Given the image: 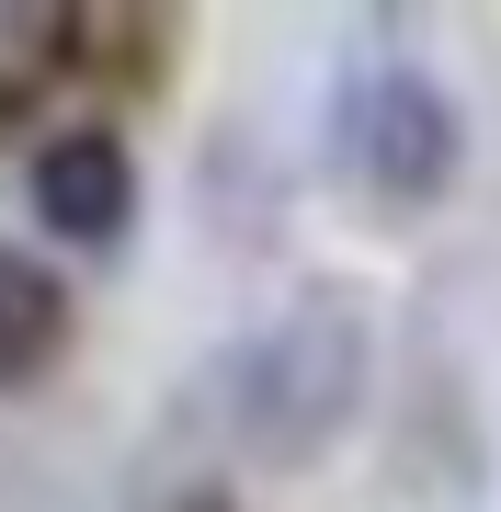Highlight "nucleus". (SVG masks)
Here are the masks:
<instances>
[{
  "label": "nucleus",
  "instance_id": "2",
  "mask_svg": "<svg viewBox=\"0 0 501 512\" xmlns=\"http://www.w3.org/2000/svg\"><path fill=\"white\" fill-rule=\"evenodd\" d=\"M331 126H342V160L365 171L388 205L445 194L456 160H467V114H456V92H445L433 69H410V57H388V69H353Z\"/></svg>",
  "mask_w": 501,
  "mask_h": 512
},
{
  "label": "nucleus",
  "instance_id": "1",
  "mask_svg": "<svg viewBox=\"0 0 501 512\" xmlns=\"http://www.w3.org/2000/svg\"><path fill=\"white\" fill-rule=\"evenodd\" d=\"M365 399V319L342 296H297L240 365V444L262 467H308Z\"/></svg>",
  "mask_w": 501,
  "mask_h": 512
},
{
  "label": "nucleus",
  "instance_id": "4",
  "mask_svg": "<svg viewBox=\"0 0 501 512\" xmlns=\"http://www.w3.org/2000/svg\"><path fill=\"white\" fill-rule=\"evenodd\" d=\"M69 353V274L0 239V387H35Z\"/></svg>",
  "mask_w": 501,
  "mask_h": 512
},
{
  "label": "nucleus",
  "instance_id": "3",
  "mask_svg": "<svg viewBox=\"0 0 501 512\" xmlns=\"http://www.w3.org/2000/svg\"><path fill=\"white\" fill-rule=\"evenodd\" d=\"M23 194H35V228L69 239V251H114V239L137 228V160H126L114 126H57V137H35Z\"/></svg>",
  "mask_w": 501,
  "mask_h": 512
}]
</instances>
